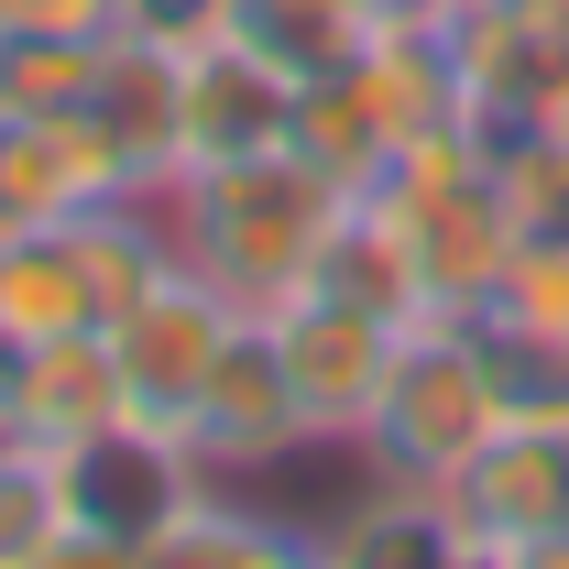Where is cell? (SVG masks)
Here are the masks:
<instances>
[{"label": "cell", "instance_id": "cell-1", "mask_svg": "<svg viewBox=\"0 0 569 569\" xmlns=\"http://www.w3.org/2000/svg\"><path fill=\"white\" fill-rule=\"evenodd\" d=\"M153 198L176 209L164 219L176 263L209 274L241 318H274L284 296H307V284L329 274V241H340V209H351V187L329 164H307L296 142L230 153V164H187Z\"/></svg>", "mask_w": 569, "mask_h": 569}, {"label": "cell", "instance_id": "cell-2", "mask_svg": "<svg viewBox=\"0 0 569 569\" xmlns=\"http://www.w3.org/2000/svg\"><path fill=\"white\" fill-rule=\"evenodd\" d=\"M515 427V383H503V351L482 318H406L395 340V372L361 417V471L372 482H406V493H449L482 449Z\"/></svg>", "mask_w": 569, "mask_h": 569}, {"label": "cell", "instance_id": "cell-3", "mask_svg": "<svg viewBox=\"0 0 569 569\" xmlns=\"http://www.w3.org/2000/svg\"><path fill=\"white\" fill-rule=\"evenodd\" d=\"M263 340H274L284 395H296V417H307V449H351L361 417H372V395H383V372H395L406 318L361 307L340 284H307V296H284L274 318H263Z\"/></svg>", "mask_w": 569, "mask_h": 569}, {"label": "cell", "instance_id": "cell-4", "mask_svg": "<svg viewBox=\"0 0 569 569\" xmlns=\"http://www.w3.org/2000/svg\"><path fill=\"white\" fill-rule=\"evenodd\" d=\"M230 329H241V307H230L209 274L164 263V274L142 284L132 307L99 329V340H110V361H121V395H132V417L176 438V427H187V406L209 395V372H219V351H230Z\"/></svg>", "mask_w": 569, "mask_h": 569}, {"label": "cell", "instance_id": "cell-5", "mask_svg": "<svg viewBox=\"0 0 569 569\" xmlns=\"http://www.w3.org/2000/svg\"><path fill=\"white\" fill-rule=\"evenodd\" d=\"M438 503L460 559H548L569 537V417H515Z\"/></svg>", "mask_w": 569, "mask_h": 569}, {"label": "cell", "instance_id": "cell-6", "mask_svg": "<svg viewBox=\"0 0 569 569\" xmlns=\"http://www.w3.org/2000/svg\"><path fill=\"white\" fill-rule=\"evenodd\" d=\"M395 209H406V241H417V296L427 318H482L503 296V263H515V241H526V219L503 198L493 164H471V176H449V187H383Z\"/></svg>", "mask_w": 569, "mask_h": 569}, {"label": "cell", "instance_id": "cell-7", "mask_svg": "<svg viewBox=\"0 0 569 569\" xmlns=\"http://www.w3.org/2000/svg\"><path fill=\"white\" fill-rule=\"evenodd\" d=\"M67 482H77V537H88V548L142 559V548H153V526L198 493L209 471H198V449H187V438H164V427L121 417L110 438L67 449Z\"/></svg>", "mask_w": 569, "mask_h": 569}, {"label": "cell", "instance_id": "cell-8", "mask_svg": "<svg viewBox=\"0 0 569 569\" xmlns=\"http://www.w3.org/2000/svg\"><path fill=\"white\" fill-rule=\"evenodd\" d=\"M176 438L198 449V471H263V460H284V449H307V417H296V395H284V361H274V340H263V318L230 329L209 395L187 406Z\"/></svg>", "mask_w": 569, "mask_h": 569}, {"label": "cell", "instance_id": "cell-9", "mask_svg": "<svg viewBox=\"0 0 569 569\" xmlns=\"http://www.w3.org/2000/svg\"><path fill=\"white\" fill-rule=\"evenodd\" d=\"M296 88H307V77H284L274 56L241 44V33L187 44V164H230V153L296 142Z\"/></svg>", "mask_w": 569, "mask_h": 569}, {"label": "cell", "instance_id": "cell-10", "mask_svg": "<svg viewBox=\"0 0 569 569\" xmlns=\"http://www.w3.org/2000/svg\"><path fill=\"white\" fill-rule=\"evenodd\" d=\"M121 417H132V395H121V361H110L99 329L22 351V372H11V438H33V449H88V438H110Z\"/></svg>", "mask_w": 569, "mask_h": 569}, {"label": "cell", "instance_id": "cell-11", "mask_svg": "<svg viewBox=\"0 0 569 569\" xmlns=\"http://www.w3.org/2000/svg\"><path fill=\"white\" fill-rule=\"evenodd\" d=\"M0 329H11L22 351H33V340H77V329H99V274H88L77 219L0 230Z\"/></svg>", "mask_w": 569, "mask_h": 569}, {"label": "cell", "instance_id": "cell-12", "mask_svg": "<svg viewBox=\"0 0 569 569\" xmlns=\"http://www.w3.org/2000/svg\"><path fill=\"white\" fill-rule=\"evenodd\" d=\"M372 0H230V33L241 44H263L284 77H329V67H351L361 44H372Z\"/></svg>", "mask_w": 569, "mask_h": 569}, {"label": "cell", "instance_id": "cell-13", "mask_svg": "<svg viewBox=\"0 0 569 569\" xmlns=\"http://www.w3.org/2000/svg\"><path fill=\"white\" fill-rule=\"evenodd\" d=\"M67 548H88L67 449H33V438L0 427V559H67Z\"/></svg>", "mask_w": 569, "mask_h": 569}, {"label": "cell", "instance_id": "cell-14", "mask_svg": "<svg viewBox=\"0 0 569 569\" xmlns=\"http://www.w3.org/2000/svg\"><path fill=\"white\" fill-rule=\"evenodd\" d=\"M110 33H0V121H56L88 110Z\"/></svg>", "mask_w": 569, "mask_h": 569}, {"label": "cell", "instance_id": "cell-15", "mask_svg": "<svg viewBox=\"0 0 569 569\" xmlns=\"http://www.w3.org/2000/svg\"><path fill=\"white\" fill-rule=\"evenodd\" d=\"M284 548H307V537L274 526V515H252V503H230V482H198V493L153 526L142 559H284Z\"/></svg>", "mask_w": 569, "mask_h": 569}, {"label": "cell", "instance_id": "cell-16", "mask_svg": "<svg viewBox=\"0 0 569 569\" xmlns=\"http://www.w3.org/2000/svg\"><path fill=\"white\" fill-rule=\"evenodd\" d=\"M482 318L515 329V340H559V351H569V230H526V241H515L503 296L482 307Z\"/></svg>", "mask_w": 569, "mask_h": 569}, {"label": "cell", "instance_id": "cell-17", "mask_svg": "<svg viewBox=\"0 0 569 569\" xmlns=\"http://www.w3.org/2000/svg\"><path fill=\"white\" fill-rule=\"evenodd\" d=\"M121 33H153V44H209V33H230V0H121Z\"/></svg>", "mask_w": 569, "mask_h": 569}, {"label": "cell", "instance_id": "cell-18", "mask_svg": "<svg viewBox=\"0 0 569 569\" xmlns=\"http://www.w3.org/2000/svg\"><path fill=\"white\" fill-rule=\"evenodd\" d=\"M0 33H121V0H0Z\"/></svg>", "mask_w": 569, "mask_h": 569}, {"label": "cell", "instance_id": "cell-19", "mask_svg": "<svg viewBox=\"0 0 569 569\" xmlns=\"http://www.w3.org/2000/svg\"><path fill=\"white\" fill-rule=\"evenodd\" d=\"M493 11H526V22H559L569 33V0H493Z\"/></svg>", "mask_w": 569, "mask_h": 569}]
</instances>
